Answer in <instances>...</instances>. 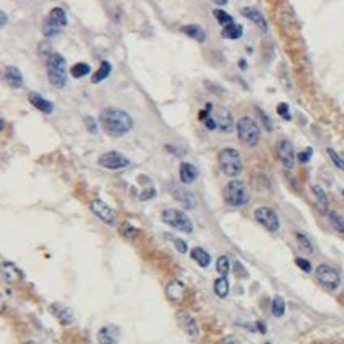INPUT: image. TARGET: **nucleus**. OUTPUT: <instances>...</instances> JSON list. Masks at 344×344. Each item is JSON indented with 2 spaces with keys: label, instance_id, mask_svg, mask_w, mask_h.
<instances>
[{
  "label": "nucleus",
  "instance_id": "27",
  "mask_svg": "<svg viewBox=\"0 0 344 344\" xmlns=\"http://www.w3.org/2000/svg\"><path fill=\"white\" fill-rule=\"evenodd\" d=\"M18 274L20 273H18L17 266L13 263H8V261H5V263L2 265V276H3V279H5L7 283H13V281H17Z\"/></svg>",
  "mask_w": 344,
  "mask_h": 344
},
{
  "label": "nucleus",
  "instance_id": "10",
  "mask_svg": "<svg viewBox=\"0 0 344 344\" xmlns=\"http://www.w3.org/2000/svg\"><path fill=\"white\" fill-rule=\"evenodd\" d=\"M98 164L101 167L109 169V171H119V169H125L130 164V159L125 158L122 153L119 151H108L101 154L98 159Z\"/></svg>",
  "mask_w": 344,
  "mask_h": 344
},
{
  "label": "nucleus",
  "instance_id": "15",
  "mask_svg": "<svg viewBox=\"0 0 344 344\" xmlns=\"http://www.w3.org/2000/svg\"><path fill=\"white\" fill-rule=\"evenodd\" d=\"M177 322L183 328V331H185L190 338H195L198 334V325H197L195 318H193L192 315H188L185 312H179L177 313Z\"/></svg>",
  "mask_w": 344,
  "mask_h": 344
},
{
  "label": "nucleus",
  "instance_id": "14",
  "mask_svg": "<svg viewBox=\"0 0 344 344\" xmlns=\"http://www.w3.org/2000/svg\"><path fill=\"white\" fill-rule=\"evenodd\" d=\"M3 80L5 83L13 90H18L23 86V75L21 72L13 65H7L5 70H3Z\"/></svg>",
  "mask_w": 344,
  "mask_h": 344
},
{
  "label": "nucleus",
  "instance_id": "22",
  "mask_svg": "<svg viewBox=\"0 0 344 344\" xmlns=\"http://www.w3.org/2000/svg\"><path fill=\"white\" fill-rule=\"evenodd\" d=\"M172 192H174V197H176L177 200L181 201L185 208H188V210L195 208V201H197V200H195V197H193L190 192L183 190V188H179V187H176V185L172 187Z\"/></svg>",
  "mask_w": 344,
  "mask_h": 344
},
{
  "label": "nucleus",
  "instance_id": "35",
  "mask_svg": "<svg viewBox=\"0 0 344 344\" xmlns=\"http://www.w3.org/2000/svg\"><path fill=\"white\" fill-rule=\"evenodd\" d=\"M216 270H217V273H219L221 276H227V273H229V258L224 255V256H219L216 261Z\"/></svg>",
  "mask_w": 344,
  "mask_h": 344
},
{
  "label": "nucleus",
  "instance_id": "2",
  "mask_svg": "<svg viewBox=\"0 0 344 344\" xmlns=\"http://www.w3.org/2000/svg\"><path fill=\"white\" fill-rule=\"evenodd\" d=\"M47 76H49L51 85L59 90L67 85V60L59 52H54L47 59Z\"/></svg>",
  "mask_w": 344,
  "mask_h": 344
},
{
  "label": "nucleus",
  "instance_id": "20",
  "mask_svg": "<svg viewBox=\"0 0 344 344\" xmlns=\"http://www.w3.org/2000/svg\"><path fill=\"white\" fill-rule=\"evenodd\" d=\"M51 312L55 315L57 318H59V322L62 325H72L73 323V315H72V310L70 308H67L64 307V305H60V304H54L51 307Z\"/></svg>",
  "mask_w": 344,
  "mask_h": 344
},
{
  "label": "nucleus",
  "instance_id": "42",
  "mask_svg": "<svg viewBox=\"0 0 344 344\" xmlns=\"http://www.w3.org/2000/svg\"><path fill=\"white\" fill-rule=\"evenodd\" d=\"M85 122H86V125H88V130H90L91 133H96V132H98V128H96L94 120L91 119V117H86V119H85Z\"/></svg>",
  "mask_w": 344,
  "mask_h": 344
},
{
  "label": "nucleus",
  "instance_id": "21",
  "mask_svg": "<svg viewBox=\"0 0 344 344\" xmlns=\"http://www.w3.org/2000/svg\"><path fill=\"white\" fill-rule=\"evenodd\" d=\"M179 174H181L182 183H187V185H188V183L195 182V179L198 176L197 167L193 166V164H190V163H182L181 167H179Z\"/></svg>",
  "mask_w": 344,
  "mask_h": 344
},
{
  "label": "nucleus",
  "instance_id": "26",
  "mask_svg": "<svg viewBox=\"0 0 344 344\" xmlns=\"http://www.w3.org/2000/svg\"><path fill=\"white\" fill-rule=\"evenodd\" d=\"M192 258L195 260L201 268H206V266H210L211 263V255L208 253L205 249H201V247H195V249L192 250Z\"/></svg>",
  "mask_w": 344,
  "mask_h": 344
},
{
  "label": "nucleus",
  "instance_id": "33",
  "mask_svg": "<svg viewBox=\"0 0 344 344\" xmlns=\"http://www.w3.org/2000/svg\"><path fill=\"white\" fill-rule=\"evenodd\" d=\"M213 15H215V18L217 20V23H219L222 28L227 26V25H232V23H234V18H232L227 12L221 10V8H216V10L213 12Z\"/></svg>",
  "mask_w": 344,
  "mask_h": 344
},
{
  "label": "nucleus",
  "instance_id": "5",
  "mask_svg": "<svg viewBox=\"0 0 344 344\" xmlns=\"http://www.w3.org/2000/svg\"><path fill=\"white\" fill-rule=\"evenodd\" d=\"M161 217L167 226L174 227V229H177L181 232H187V234H192L193 232L192 219L181 210H176V208H167V210L163 211Z\"/></svg>",
  "mask_w": 344,
  "mask_h": 344
},
{
  "label": "nucleus",
  "instance_id": "1",
  "mask_svg": "<svg viewBox=\"0 0 344 344\" xmlns=\"http://www.w3.org/2000/svg\"><path fill=\"white\" fill-rule=\"evenodd\" d=\"M99 124L106 133L115 138L124 137V135H127L130 130L133 128L132 117H130L124 109H117V108H108L101 110Z\"/></svg>",
  "mask_w": 344,
  "mask_h": 344
},
{
  "label": "nucleus",
  "instance_id": "37",
  "mask_svg": "<svg viewBox=\"0 0 344 344\" xmlns=\"http://www.w3.org/2000/svg\"><path fill=\"white\" fill-rule=\"evenodd\" d=\"M120 232H122V235L127 237V239H133V237L138 235V229L133 227L132 224H128V222H125V224L120 227Z\"/></svg>",
  "mask_w": 344,
  "mask_h": 344
},
{
  "label": "nucleus",
  "instance_id": "43",
  "mask_svg": "<svg viewBox=\"0 0 344 344\" xmlns=\"http://www.w3.org/2000/svg\"><path fill=\"white\" fill-rule=\"evenodd\" d=\"M260 117L263 119V122H265V127H266V130H271V122H270V119L266 117L265 112H261V110H260Z\"/></svg>",
  "mask_w": 344,
  "mask_h": 344
},
{
  "label": "nucleus",
  "instance_id": "49",
  "mask_svg": "<svg viewBox=\"0 0 344 344\" xmlns=\"http://www.w3.org/2000/svg\"><path fill=\"white\" fill-rule=\"evenodd\" d=\"M265 344H271V343H265Z\"/></svg>",
  "mask_w": 344,
  "mask_h": 344
},
{
  "label": "nucleus",
  "instance_id": "4",
  "mask_svg": "<svg viewBox=\"0 0 344 344\" xmlns=\"http://www.w3.org/2000/svg\"><path fill=\"white\" fill-rule=\"evenodd\" d=\"M224 200L229 206H244L250 201V193L245 182L242 181H231L224 187Z\"/></svg>",
  "mask_w": 344,
  "mask_h": 344
},
{
  "label": "nucleus",
  "instance_id": "3",
  "mask_svg": "<svg viewBox=\"0 0 344 344\" xmlns=\"http://www.w3.org/2000/svg\"><path fill=\"white\" fill-rule=\"evenodd\" d=\"M219 167L227 177L235 179L237 176H240L244 166H242V158L239 151L234 148H222L219 153Z\"/></svg>",
  "mask_w": 344,
  "mask_h": 344
},
{
  "label": "nucleus",
  "instance_id": "44",
  "mask_svg": "<svg viewBox=\"0 0 344 344\" xmlns=\"http://www.w3.org/2000/svg\"><path fill=\"white\" fill-rule=\"evenodd\" d=\"M0 25H2V26H5L7 25V15H5V13H0Z\"/></svg>",
  "mask_w": 344,
  "mask_h": 344
},
{
  "label": "nucleus",
  "instance_id": "8",
  "mask_svg": "<svg viewBox=\"0 0 344 344\" xmlns=\"http://www.w3.org/2000/svg\"><path fill=\"white\" fill-rule=\"evenodd\" d=\"M315 278H317V281L325 289H329V290L338 289L339 284H341V276H339L338 270H334L333 266L329 265H320L318 268L315 270Z\"/></svg>",
  "mask_w": 344,
  "mask_h": 344
},
{
  "label": "nucleus",
  "instance_id": "19",
  "mask_svg": "<svg viewBox=\"0 0 344 344\" xmlns=\"http://www.w3.org/2000/svg\"><path fill=\"white\" fill-rule=\"evenodd\" d=\"M242 15H244L245 18H249L250 21H253L256 26L261 28V30H266V20H265V17L261 15V12L260 10H256V8L253 7H244L242 8Z\"/></svg>",
  "mask_w": 344,
  "mask_h": 344
},
{
  "label": "nucleus",
  "instance_id": "16",
  "mask_svg": "<svg viewBox=\"0 0 344 344\" xmlns=\"http://www.w3.org/2000/svg\"><path fill=\"white\" fill-rule=\"evenodd\" d=\"M216 122H217V128L221 132H231L234 128V119L231 115V110L227 108H219L217 109V114H216Z\"/></svg>",
  "mask_w": 344,
  "mask_h": 344
},
{
  "label": "nucleus",
  "instance_id": "47",
  "mask_svg": "<svg viewBox=\"0 0 344 344\" xmlns=\"http://www.w3.org/2000/svg\"><path fill=\"white\" fill-rule=\"evenodd\" d=\"M23 344H36L35 341H26V343H23Z\"/></svg>",
  "mask_w": 344,
  "mask_h": 344
},
{
  "label": "nucleus",
  "instance_id": "36",
  "mask_svg": "<svg viewBox=\"0 0 344 344\" xmlns=\"http://www.w3.org/2000/svg\"><path fill=\"white\" fill-rule=\"evenodd\" d=\"M326 153H328V156H329V159L333 161L334 166H336L338 169H341V171L344 172V159L339 156V154L334 151V149H331V148H328Z\"/></svg>",
  "mask_w": 344,
  "mask_h": 344
},
{
  "label": "nucleus",
  "instance_id": "38",
  "mask_svg": "<svg viewBox=\"0 0 344 344\" xmlns=\"http://www.w3.org/2000/svg\"><path fill=\"white\" fill-rule=\"evenodd\" d=\"M295 265H297L302 271H305V273H310V271H312V265H310V261L305 260V258H300V256L295 258Z\"/></svg>",
  "mask_w": 344,
  "mask_h": 344
},
{
  "label": "nucleus",
  "instance_id": "29",
  "mask_svg": "<svg viewBox=\"0 0 344 344\" xmlns=\"http://www.w3.org/2000/svg\"><path fill=\"white\" fill-rule=\"evenodd\" d=\"M312 192H313L315 198H317L318 208L322 211H326L328 210V197H326V193H325V190L320 185H313L312 187Z\"/></svg>",
  "mask_w": 344,
  "mask_h": 344
},
{
  "label": "nucleus",
  "instance_id": "17",
  "mask_svg": "<svg viewBox=\"0 0 344 344\" xmlns=\"http://www.w3.org/2000/svg\"><path fill=\"white\" fill-rule=\"evenodd\" d=\"M99 344H117L119 341V329L115 326H104L98 331Z\"/></svg>",
  "mask_w": 344,
  "mask_h": 344
},
{
  "label": "nucleus",
  "instance_id": "12",
  "mask_svg": "<svg viewBox=\"0 0 344 344\" xmlns=\"http://www.w3.org/2000/svg\"><path fill=\"white\" fill-rule=\"evenodd\" d=\"M278 158L286 169H292L295 164V151L289 140H281L278 143Z\"/></svg>",
  "mask_w": 344,
  "mask_h": 344
},
{
  "label": "nucleus",
  "instance_id": "23",
  "mask_svg": "<svg viewBox=\"0 0 344 344\" xmlns=\"http://www.w3.org/2000/svg\"><path fill=\"white\" fill-rule=\"evenodd\" d=\"M182 33L183 35H187L188 37H192V39L198 41V42H205L206 41V33L200 25H185L182 28Z\"/></svg>",
  "mask_w": 344,
  "mask_h": 344
},
{
  "label": "nucleus",
  "instance_id": "7",
  "mask_svg": "<svg viewBox=\"0 0 344 344\" xmlns=\"http://www.w3.org/2000/svg\"><path fill=\"white\" fill-rule=\"evenodd\" d=\"M67 25H69V20H67V13L64 12V8L55 7V8H52L49 17L46 18L42 31H44L46 37H52V36L59 35L62 28H65Z\"/></svg>",
  "mask_w": 344,
  "mask_h": 344
},
{
  "label": "nucleus",
  "instance_id": "28",
  "mask_svg": "<svg viewBox=\"0 0 344 344\" xmlns=\"http://www.w3.org/2000/svg\"><path fill=\"white\" fill-rule=\"evenodd\" d=\"M328 221L329 224L333 226V229L339 232V234H344V217L336 211H329L328 213Z\"/></svg>",
  "mask_w": 344,
  "mask_h": 344
},
{
  "label": "nucleus",
  "instance_id": "46",
  "mask_svg": "<svg viewBox=\"0 0 344 344\" xmlns=\"http://www.w3.org/2000/svg\"><path fill=\"white\" fill-rule=\"evenodd\" d=\"M240 69H245V60H240Z\"/></svg>",
  "mask_w": 344,
  "mask_h": 344
},
{
  "label": "nucleus",
  "instance_id": "11",
  "mask_svg": "<svg viewBox=\"0 0 344 344\" xmlns=\"http://www.w3.org/2000/svg\"><path fill=\"white\" fill-rule=\"evenodd\" d=\"M90 208L101 221L106 222V224H109V226L117 224V213H115L109 205H106L103 200H93Z\"/></svg>",
  "mask_w": 344,
  "mask_h": 344
},
{
  "label": "nucleus",
  "instance_id": "31",
  "mask_svg": "<svg viewBox=\"0 0 344 344\" xmlns=\"http://www.w3.org/2000/svg\"><path fill=\"white\" fill-rule=\"evenodd\" d=\"M91 73V67L85 62H80V64H75L73 67L70 69V75L73 78H83V76L90 75Z\"/></svg>",
  "mask_w": 344,
  "mask_h": 344
},
{
  "label": "nucleus",
  "instance_id": "24",
  "mask_svg": "<svg viewBox=\"0 0 344 344\" xmlns=\"http://www.w3.org/2000/svg\"><path fill=\"white\" fill-rule=\"evenodd\" d=\"M110 72H112V65H110V62L108 60H103L99 65V69L94 72L93 76H91V81H93L94 85L101 83V81H104L108 76L110 75Z\"/></svg>",
  "mask_w": 344,
  "mask_h": 344
},
{
  "label": "nucleus",
  "instance_id": "32",
  "mask_svg": "<svg viewBox=\"0 0 344 344\" xmlns=\"http://www.w3.org/2000/svg\"><path fill=\"white\" fill-rule=\"evenodd\" d=\"M295 239H297V245L300 250L305 252V253H313V245L307 239V235H304L302 232H295Z\"/></svg>",
  "mask_w": 344,
  "mask_h": 344
},
{
  "label": "nucleus",
  "instance_id": "48",
  "mask_svg": "<svg viewBox=\"0 0 344 344\" xmlns=\"http://www.w3.org/2000/svg\"><path fill=\"white\" fill-rule=\"evenodd\" d=\"M343 197H344V190H343Z\"/></svg>",
  "mask_w": 344,
  "mask_h": 344
},
{
  "label": "nucleus",
  "instance_id": "6",
  "mask_svg": "<svg viewBox=\"0 0 344 344\" xmlns=\"http://www.w3.org/2000/svg\"><path fill=\"white\" fill-rule=\"evenodd\" d=\"M237 137L244 145L255 146L260 140V127L253 119L242 117L237 122Z\"/></svg>",
  "mask_w": 344,
  "mask_h": 344
},
{
  "label": "nucleus",
  "instance_id": "25",
  "mask_svg": "<svg viewBox=\"0 0 344 344\" xmlns=\"http://www.w3.org/2000/svg\"><path fill=\"white\" fill-rule=\"evenodd\" d=\"M221 35H222V37H226V39L235 41V39H240L242 35H244V28H242L240 25H237V23H232V25H227L222 28Z\"/></svg>",
  "mask_w": 344,
  "mask_h": 344
},
{
  "label": "nucleus",
  "instance_id": "41",
  "mask_svg": "<svg viewBox=\"0 0 344 344\" xmlns=\"http://www.w3.org/2000/svg\"><path fill=\"white\" fill-rule=\"evenodd\" d=\"M172 242H174L176 249L181 252V253H187V244L182 239H179V237H172Z\"/></svg>",
  "mask_w": 344,
  "mask_h": 344
},
{
  "label": "nucleus",
  "instance_id": "30",
  "mask_svg": "<svg viewBox=\"0 0 344 344\" xmlns=\"http://www.w3.org/2000/svg\"><path fill=\"white\" fill-rule=\"evenodd\" d=\"M215 292L217 297H227V294H229V281L226 279V276H221V278L215 281Z\"/></svg>",
  "mask_w": 344,
  "mask_h": 344
},
{
  "label": "nucleus",
  "instance_id": "40",
  "mask_svg": "<svg viewBox=\"0 0 344 344\" xmlns=\"http://www.w3.org/2000/svg\"><path fill=\"white\" fill-rule=\"evenodd\" d=\"M312 153H313V149L312 148H307L305 149V151H302L297 156V159H299V163H302V164H305V163H308L310 161V158H312Z\"/></svg>",
  "mask_w": 344,
  "mask_h": 344
},
{
  "label": "nucleus",
  "instance_id": "34",
  "mask_svg": "<svg viewBox=\"0 0 344 344\" xmlns=\"http://www.w3.org/2000/svg\"><path fill=\"white\" fill-rule=\"evenodd\" d=\"M271 312H273L274 317H283L286 312V304L284 299L281 295H276L273 299V304H271Z\"/></svg>",
  "mask_w": 344,
  "mask_h": 344
},
{
  "label": "nucleus",
  "instance_id": "39",
  "mask_svg": "<svg viewBox=\"0 0 344 344\" xmlns=\"http://www.w3.org/2000/svg\"><path fill=\"white\" fill-rule=\"evenodd\" d=\"M276 110H278V114H279L283 119H286V120H289V119H290V114H289V106L286 104V103H281V104H278V108H276Z\"/></svg>",
  "mask_w": 344,
  "mask_h": 344
},
{
  "label": "nucleus",
  "instance_id": "9",
  "mask_svg": "<svg viewBox=\"0 0 344 344\" xmlns=\"http://www.w3.org/2000/svg\"><path fill=\"white\" fill-rule=\"evenodd\" d=\"M253 216L256 222H260L261 226L265 227V229H268L270 232H276L279 231V216L278 213L274 210H271L268 206H258L256 210L253 211Z\"/></svg>",
  "mask_w": 344,
  "mask_h": 344
},
{
  "label": "nucleus",
  "instance_id": "45",
  "mask_svg": "<svg viewBox=\"0 0 344 344\" xmlns=\"http://www.w3.org/2000/svg\"><path fill=\"white\" fill-rule=\"evenodd\" d=\"M213 2H215L216 5H226V3L229 2V0H213Z\"/></svg>",
  "mask_w": 344,
  "mask_h": 344
},
{
  "label": "nucleus",
  "instance_id": "13",
  "mask_svg": "<svg viewBox=\"0 0 344 344\" xmlns=\"http://www.w3.org/2000/svg\"><path fill=\"white\" fill-rule=\"evenodd\" d=\"M185 284L182 283V281H179V279H174L171 281V283L167 284V289H166V292H167V297L171 302L174 304H181L183 297H185Z\"/></svg>",
  "mask_w": 344,
  "mask_h": 344
},
{
  "label": "nucleus",
  "instance_id": "18",
  "mask_svg": "<svg viewBox=\"0 0 344 344\" xmlns=\"http://www.w3.org/2000/svg\"><path fill=\"white\" fill-rule=\"evenodd\" d=\"M30 103L35 106L37 110H41V112H44V114L54 112V104H52L51 101H47L46 98H42V96L37 93L30 94Z\"/></svg>",
  "mask_w": 344,
  "mask_h": 344
}]
</instances>
